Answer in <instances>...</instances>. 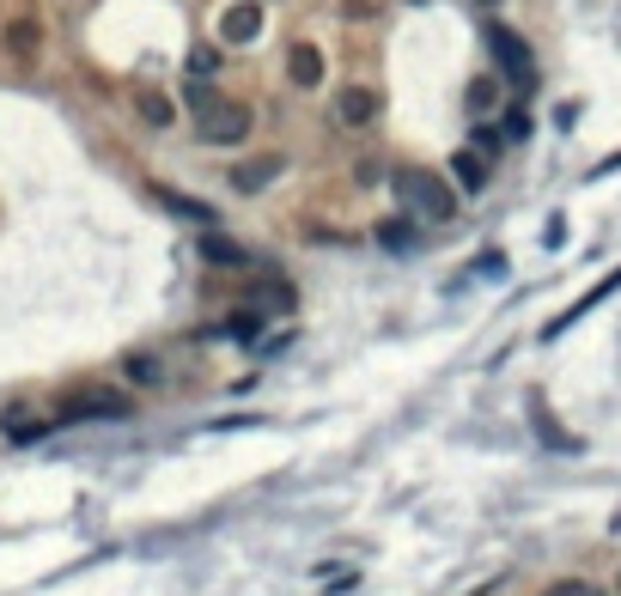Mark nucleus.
Wrapping results in <instances>:
<instances>
[{
  "label": "nucleus",
  "instance_id": "9",
  "mask_svg": "<svg viewBox=\"0 0 621 596\" xmlns=\"http://www.w3.org/2000/svg\"><path fill=\"white\" fill-rule=\"evenodd\" d=\"M609 292H621V268H609V275H604V280H597V287H591V292H585V299H579V305H573V310H560V317H555V322H548V329H543V341H555V335H567V329H573V322H579V317H585V310H597V305H604Z\"/></svg>",
  "mask_w": 621,
  "mask_h": 596
},
{
  "label": "nucleus",
  "instance_id": "19",
  "mask_svg": "<svg viewBox=\"0 0 621 596\" xmlns=\"http://www.w3.org/2000/svg\"><path fill=\"white\" fill-rule=\"evenodd\" d=\"M372 238H378L384 250H396V256H403V250H415V238H420V231H415V219H384V226H378Z\"/></svg>",
  "mask_w": 621,
  "mask_h": 596
},
{
  "label": "nucleus",
  "instance_id": "4",
  "mask_svg": "<svg viewBox=\"0 0 621 596\" xmlns=\"http://www.w3.org/2000/svg\"><path fill=\"white\" fill-rule=\"evenodd\" d=\"M256 37H263V7H256V0H232V7L219 13V43L244 49V43H256Z\"/></svg>",
  "mask_w": 621,
  "mask_h": 596
},
{
  "label": "nucleus",
  "instance_id": "3",
  "mask_svg": "<svg viewBox=\"0 0 621 596\" xmlns=\"http://www.w3.org/2000/svg\"><path fill=\"white\" fill-rule=\"evenodd\" d=\"M195 135H202L207 147H244V140H250V110L226 98V104H214L202 123H195Z\"/></svg>",
  "mask_w": 621,
  "mask_h": 596
},
{
  "label": "nucleus",
  "instance_id": "14",
  "mask_svg": "<svg viewBox=\"0 0 621 596\" xmlns=\"http://www.w3.org/2000/svg\"><path fill=\"white\" fill-rule=\"evenodd\" d=\"M123 378L135 383V390H159V383H165V359H159V353H128Z\"/></svg>",
  "mask_w": 621,
  "mask_h": 596
},
{
  "label": "nucleus",
  "instance_id": "22",
  "mask_svg": "<svg viewBox=\"0 0 621 596\" xmlns=\"http://www.w3.org/2000/svg\"><path fill=\"white\" fill-rule=\"evenodd\" d=\"M189 74H195V79H214V74H219V49H195V55H189Z\"/></svg>",
  "mask_w": 621,
  "mask_h": 596
},
{
  "label": "nucleus",
  "instance_id": "17",
  "mask_svg": "<svg viewBox=\"0 0 621 596\" xmlns=\"http://www.w3.org/2000/svg\"><path fill=\"white\" fill-rule=\"evenodd\" d=\"M153 195L165 201V207H172L177 219H195V226L214 231V207H207V201H189V195H177V189H153Z\"/></svg>",
  "mask_w": 621,
  "mask_h": 596
},
{
  "label": "nucleus",
  "instance_id": "7",
  "mask_svg": "<svg viewBox=\"0 0 621 596\" xmlns=\"http://www.w3.org/2000/svg\"><path fill=\"white\" fill-rule=\"evenodd\" d=\"M280 170H287V158H280V153H256V158H238V165H232V189H238V195H263V189L275 183Z\"/></svg>",
  "mask_w": 621,
  "mask_h": 596
},
{
  "label": "nucleus",
  "instance_id": "24",
  "mask_svg": "<svg viewBox=\"0 0 621 596\" xmlns=\"http://www.w3.org/2000/svg\"><path fill=\"white\" fill-rule=\"evenodd\" d=\"M616 584H621V579H616Z\"/></svg>",
  "mask_w": 621,
  "mask_h": 596
},
{
  "label": "nucleus",
  "instance_id": "23",
  "mask_svg": "<svg viewBox=\"0 0 621 596\" xmlns=\"http://www.w3.org/2000/svg\"><path fill=\"white\" fill-rule=\"evenodd\" d=\"M499 135H506V140H524V135H530V116H524V110H506V128H499Z\"/></svg>",
  "mask_w": 621,
  "mask_h": 596
},
{
  "label": "nucleus",
  "instance_id": "11",
  "mask_svg": "<svg viewBox=\"0 0 621 596\" xmlns=\"http://www.w3.org/2000/svg\"><path fill=\"white\" fill-rule=\"evenodd\" d=\"M195 250H202L207 268H250V250L238 244V238H226V231H207V238H202Z\"/></svg>",
  "mask_w": 621,
  "mask_h": 596
},
{
  "label": "nucleus",
  "instance_id": "18",
  "mask_svg": "<svg viewBox=\"0 0 621 596\" xmlns=\"http://www.w3.org/2000/svg\"><path fill=\"white\" fill-rule=\"evenodd\" d=\"M499 110V74L469 79V116H494Z\"/></svg>",
  "mask_w": 621,
  "mask_h": 596
},
{
  "label": "nucleus",
  "instance_id": "10",
  "mask_svg": "<svg viewBox=\"0 0 621 596\" xmlns=\"http://www.w3.org/2000/svg\"><path fill=\"white\" fill-rule=\"evenodd\" d=\"M324 74H329V67H324V49H317V43H293V49H287V79H293L299 92H317Z\"/></svg>",
  "mask_w": 621,
  "mask_h": 596
},
{
  "label": "nucleus",
  "instance_id": "13",
  "mask_svg": "<svg viewBox=\"0 0 621 596\" xmlns=\"http://www.w3.org/2000/svg\"><path fill=\"white\" fill-rule=\"evenodd\" d=\"M37 49H43V25H37V18H13V25H7V55L37 62Z\"/></svg>",
  "mask_w": 621,
  "mask_h": 596
},
{
  "label": "nucleus",
  "instance_id": "15",
  "mask_svg": "<svg viewBox=\"0 0 621 596\" xmlns=\"http://www.w3.org/2000/svg\"><path fill=\"white\" fill-rule=\"evenodd\" d=\"M250 310H293V287L287 280H256V287L244 292Z\"/></svg>",
  "mask_w": 621,
  "mask_h": 596
},
{
  "label": "nucleus",
  "instance_id": "1",
  "mask_svg": "<svg viewBox=\"0 0 621 596\" xmlns=\"http://www.w3.org/2000/svg\"><path fill=\"white\" fill-rule=\"evenodd\" d=\"M390 189H396L408 219H427V226L457 219V189H451V177H439V170H427V165H396L390 170Z\"/></svg>",
  "mask_w": 621,
  "mask_h": 596
},
{
  "label": "nucleus",
  "instance_id": "20",
  "mask_svg": "<svg viewBox=\"0 0 621 596\" xmlns=\"http://www.w3.org/2000/svg\"><path fill=\"white\" fill-rule=\"evenodd\" d=\"M183 104L195 110V123H202L207 110H214V104H226V98H219L214 86H207V79H189V86H183Z\"/></svg>",
  "mask_w": 621,
  "mask_h": 596
},
{
  "label": "nucleus",
  "instance_id": "21",
  "mask_svg": "<svg viewBox=\"0 0 621 596\" xmlns=\"http://www.w3.org/2000/svg\"><path fill=\"white\" fill-rule=\"evenodd\" d=\"M543 596H609V591L591 579H555V584H543Z\"/></svg>",
  "mask_w": 621,
  "mask_h": 596
},
{
  "label": "nucleus",
  "instance_id": "12",
  "mask_svg": "<svg viewBox=\"0 0 621 596\" xmlns=\"http://www.w3.org/2000/svg\"><path fill=\"white\" fill-rule=\"evenodd\" d=\"M530 420H536V432H543L548 451H579V439H573L567 427H560L555 414H548V402H543V396H530Z\"/></svg>",
  "mask_w": 621,
  "mask_h": 596
},
{
  "label": "nucleus",
  "instance_id": "5",
  "mask_svg": "<svg viewBox=\"0 0 621 596\" xmlns=\"http://www.w3.org/2000/svg\"><path fill=\"white\" fill-rule=\"evenodd\" d=\"M378 110H384V98H378L372 86H342V92H335V123L342 128H372Z\"/></svg>",
  "mask_w": 621,
  "mask_h": 596
},
{
  "label": "nucleus",
  "instance_id": "2",
  "mask_svg": "<svg viewBox=\"0 0 621 596\" xmlns=\"http://www.w3.org/2000/svg\"><path fill=\"white\" fill-rule=\"evenodd\" d=\"M482 43H487V55H494L499 79H512V86H536V55H530V43L512 31V25L487 18V25H482Z\"/></svg>",
  "mask_w": 621,
  "mask_h": 596
},
{
  "label": "nucleus",
  "instance_id": "6",
  "mask_svg": "<svg viewBox=\"0 0 621 596\" xmlns=\"http://www.w3.org/2000/svg\"><path fill=\"white\" fill-rule=\"evenodd\" d=\"M128 408H135V402L116 396V390H92V396H67L62 420H123Z\"/></svg>",
  "mask_w": 621,
  "mask_h": 596
},
{
  "label": "nucleus",
  "instance_id": "8",
  "mask_svg": "<svg viewBox=\"0 0 621 596\" xmlns=\"http://www.w3.org/2000/svg\"><path fill=\"white\" fill-rule=\"evenodd\" d=\"M487 177H494V158H482L476 147H464V153L451 158V189H457V195H482Z\"/></svg>",
  "mask_w": 621,
  "mask_h": 596
},
{
  "label": "nucleus",
  "instance_id": "16",
  "mask_svg": "<svg viewBox=\"0 0 621 596\" xmlns=\"http://www.w3.org/2000/svg\"><path fill=\"white\" fill-rule=\"evenodd\" d=\"M135 110H140V123H153V128H172L177 123V104L165 92H153V86H140V92H135Z\"/></svg>",
  "mask_w": 621,
  "mask_h": 596
}]
</instances>
